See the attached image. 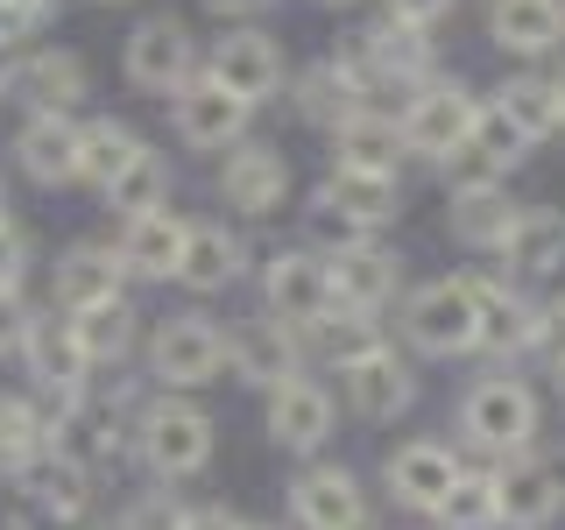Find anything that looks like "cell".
Here are the masks:
<instances>
[{"mask_svg": "<svg viewBox=\"0 0 565 530\" xmlns=\"http://www.w3.org/2000/svg\"><path fill=\"white\" fill-rule=\"evenodd\" d=\"M537 424H544V403L516 368H488L481 382H467L459 396V438H467L481 459H509V453H530L537 446Z\"/></svg>", "mask_w": 565, "mask_h": 530, "instance_id": "cell-1", "label": "cell"}, {"mask_svg": "<svg viewBox=\"0 0 565 530\" xmlns=\"http://www.w3.org/2000/svg\"><path fill=\"white\" fill-rule=\"evenodd\" d=\"M403 340L431 361H459L481 347V276H431L403 297Z\"/></svg>", "mask_w": 565, "mask_h": 530, "instance_id": "cell-2", "label": "cell"}, {"mask_svg": "<svg viewBox=\"0 0 565 530\" xmlns=\"http://www.w3.org/2000/svg\"><path fill=\"white\" fill-rule=\"evenodd\" d=\"M135 446H141V459H149L163 481H191V474L212 467V417L199 411V403L163 396V403H149V411H141Z\"/></svg>", "mask_w": 565, "mask_h": 530, "instance_id": "cell-3", "label": "cell"}, {"mask_svg": "<svg viewBox=\"0 0 565 530\" xmlns=\"http://www.w3.org/2000/svg\"><path fill=\"white\" fill-rule=\"evenodd\" d=\"M494 488H502V530H552L565 517V453H509L494 459Z\"/></svg>", "mask_w": 565, "mask_h": 530, "instance_id": "cell-4", "label": "cell"}, {"mask_svg": "<svg viewBox=\"0 0 565 530\" xmlns=\"http://www.w3.org/2000/svg\"><path fill=\"white\" fill-rule=\"evenodd\" d=\"M340 396H347V411L361 424H388V417H403L417 403V375H411V361H403L396 347L367 340V347L340 353Z\"/></svg>", "mask_w": 565, "mask_h": 530, "instance_id": "cell-5", "label": "cell"}, {"mask_svg": "<svg viewBox=\"0 0 565 530\" xmlns=\"http://www.w3.org/2000/svg\"><path fill=\"white\" fill-rule=\"evenodd\" d=\"M473 120H481V99L459 78H424L403 99V141H411V156H431V163L473 135Z\"/></svg>", "mask_w": 565, "mask_h": 530, "instance_id": "cell-6", "label": "cell"}, {"mask_svg": "<svg viewBox=\"0 0 565 530\" xmlns=\"http://www.w3.org/2000/svg\"><path fill=\"white\" fill-rule=\"evenodd\" d=\"M247 114H255V99H241L234 85H220L212 71H191L170 93V128H177L184 149H234L247 135Z\"/></svg>", "mask_w": 565, "mask_h": 530, "instance_id": "cell-7", "label": "cell"}, {"mask_svg": "<svg viewBox=\"0 0 565 530\" xmlns=\"http://www.w3.org/2000/svg\"><path fill=\"white\" fill-rule=\"evenodd\" d=\"M226 368V332L205 311H177L149 332V375L170 389H199Z\"/></svg>", "mask_w": 565, "mask_h": 530, "instance_id": "cell-8", "label": "cell"}, {"mask_svg": "<svg viewBox=\"0 0 565 530\" xmlns=\"http://www.w3.org/2000/svg\"><path fill=\"white\" fill-rule=\"evenodd\" d=\"M459 474H467V459H459L446 438H411V446L388 453L382 488L396 495V509H411V517H438V502L452 495Z\"/></svg>", "mask_w": 565, "mask_h": 530, "instance_id": "cell-9", "label": "cell"}, {"mask_svg": "<svg viewBox=\"0 0 565 530\" xmlns=\"http://www.w3.org/2000/svg\"><path fill=\"white\" fill-rule=\"evenodd\" d=\"M262 297H269V311L282 318V326H297V332L326 326V318L340 311V297H332V262L305 255V247L269 262V276H262Z\"/></svg>", "mask_w": 565, "mask_h": 530, "instance_id": "cell-10", "label": "cell"}, {"mask_svg": "<svg viewBox=\"0 0 565 530\" xmlns=\"http://www.w3.org/2000/svg\"><path fill=\"white\" fill-rule=\"evenodd\" d=\"M220 199L234 212H247V220H269L290 199V156L276 141H234L220 163Z\"/></svg>", "mask_w": 565, "mask_h": 530, "instance_id": "cell-11", "label": "cell"}, {"mask_svg": "<svg viewBox=\"0 0 565 530\" xmlns=\"http://www.w3.org/2000/svg\"><path fill=\"white\" fill-rule=\"evenodd\" d=\"M481 29L502 57H523V64H544L565 50V0H488L481 8Z\"/></svg>", "mask_w": 565, "mask_h": 530, "instance_id": "cell-12", "label": "cell"}, {"mask_svg": "<svg viewBox=\"0 0 565 530\" xmlns=\"http://www.w3.org/2000/svg\"><path fill=\"white\" fill-rule=\"evenodd\" d=\"M120 64H128V78L141 93H177V85L199 71V43H191V29L177 22V14H149V22L128 35Z\"/></svg>", "mask_w": 565, "mask_h": 530, "instance_id": "cell-13", "label": "cell"}, {"mask_svg": "<svg viewBox=\"0 0 565 530\" xmlns=\"http://www.w3.org/2000/svg\"><path fill=\"white\" fill-rule=\"evenodd\" d=\"M494 262H502V276L523 283V290L552 283L565 269V212L558 205H523L516 226H509V241L494 247Z\"/></svg>", "mask_w": 565, "mask_h": 530, "instance_id": "cell-14", "label": "cell"}, {"mask_svg": "<svg viewBox=\"0 0 565 530\" xmlns=\"http://www.w3.org/2000/svg\"><path fill=\"white\" fill-rule=\"evenodd\" d=\"M226 368H234V382L247 389H276L297 375V326H282V318H241V326H226Z\"/></svg>", "mask_w": 565, "mask_h": 530, "instance_id": "cell-15", "label": "cell"}, {"mask_svg": "<svg viewBox=\"0 0 565 530\" xmlns=\"http://www.w3.org/2000/svg\"><path fill=\"white\" fill-rule=\"evenodd\" d=\"M205 71L220 85H234L241 99L262 106L269 93H282V71H290V64H282V43H276L269 29H226L220 43H212V64Z\"/></svg>", "mask_w": 565, "mask_h": 530, "instance_id": "cell-16", "label": "cell"}, {"mask_svg": "<svg viewBox=\"0 0 565 530\" xmlns=\"http://www.w3.org/2000/svg\"><path fill=\"white\" fill-rule=\"evenodd\" d=\"M297 530H367V495L347 467H311L290 481Z\"/></svg>", "mask_w": 565, "mask_h": 530, "instance_id": "cell-17", "label": "cell"}, {"mask_svg": "<svg viewBox=\"0 0 565 530\" xmlns=\"http://www.w3.org/2000/svg\"><path fill=\"white\" fill-rule=\"evenodd\" d=\"M184 234H191V226L177 220L170 205H149V212H128L114 255H120V269L141 276V283H170L177 262H184Z\"/></svg>", "mask_w": 565, "mask_h": 530, "instance_id": "cell-18", "label": "cell"}, {"mask_svg": "<svg viewBox=\"0 0 565 530\" xmlns=\"http://www.w3.org/2000/svg\"><path fill=\"white\" fill-rule=\"evenodd\" d=\"M488 361H523V353H537V297L523 290V283H488L481 276V347Z\"/></svg>", "mask_w": 565, "mask_h": 530, "instance_id": "cell-19", "label": "cell"}, {"mask_svg": "<svg viewBox=\"0 0 565 530\" xmlns=\"http://www.w3.org/2000/svg\"><path fill=\"white\" fill-rule=\"evenodd\" d=\"M269 438L282 453H318L332 438V389L311 375H290L269 389Z\"/></svg>", "mask_w": 565, "mask_h": 530, "instance_id": "cell-20", "label": "cell"}, {"mask_svg": "<svg viewBox=\"0 0 565 530\" xmlns=\"http://www.w3.org/2000/svg\"><path fill=\"white\" fill-rule=\"evenodd\" d=\"M396 290H403V255L396 247L361 241V247H347V255H332V297H340V311L375 318L382 305H396Z\"/></svg>", "mask_w": 565, "mask_h": 530, "instance_id": "cell-21", "label": "cell"}, {"mask_svg": "<svg viewBox=\"0 0 565 530\" xmlns=\"http://www.w3.org/2000/svg\"><path fill=\"white\" fill-rule=\"evenodd\" d=\"M22 361H29V375L43 382V389H64V396H78L85 389V368H93V353H85L78 340V326H71V311H43V318H29V332H22Z\"/></svg>", "mask_w": 565, "mask_h": 530, "instance_id": "cell-22", "label": "cell"}, {"mask_svg": "<svg viewBox=\"0 0 565 530\" xmlns=\"http://www.w3.org/2000/svg\"><path fill=\"white\" fill-rule=\"evenodd\" d=\"M332 156L353 170H396L403 156H411V141H403V120L382 114V106H347L340 120H332Z\"/></svg>", "mask_w": 565, "mask_h": 530, "instance_id": "cell-23", "label": "cell"}, {"mask_svg": "<svg viewBox=\"0 0 565 530\" xmlns=\"http://www.w3.org/2000/svg\"><path fill=\"white\" fill-rule=\"evenodd\" d=\"M78 120L71 114H29L22 135H14V156L35 184H78Z\"/></svg>", "mask_w": 565, "mask_h": 530, "instance_id": "cell-24", "label": "cell"}, {"mask_svg": "<svg viewBox=\"0 0 565 530\" xmlns=\"http://www.w3.org/2000/svg\"><path fill=\"white\" fill-rule=\"evenodd\" d=\"M494 106H502L530 141L565 135V85H558V71H516V78H502L494 85Z\"/></svg>", "mask_w": 565, "mask_h": 530, "instance_id": "cell-25", "label": "cell"}, {"mask_svg": "<svg viewBox=\"0 0 565 530\" xmlns=\"http://www.w3.org/2000/svg\"><path fill=\"white\" fill-rule=\"evenodd\" d=\"M516 199H509V184H488V191H452V241L467 247V255H494V247L509 241V226H516Z\"/></svg>", "mask_w": 565, "mask_h": 530, "instance_id": "cell-26", "label": "cell"}, {"mask_svg": "<svg viewBox=\"0 0 565 530\" xmlns=\"http://www.w3.org/2000/svg\"><path fill=\"white\" fill-rule=\"evenodd\" d=\"M85 57L78 50H35V57L14 71V93H22L35 114H71V106L85 99Z\"/></svg>", "mask_w": 565, "mask_h": 530, "instance_id": "cell-27", "label": "cell"}, {"mask_svg": "<svg viewBox=\"0 0 565 530\" xmlns=\"http://www.w3.org/2000/svg\"><path fill=\"white\" fill-rule=\"evenodd\" d=\"M50 446L64 459H78L85 474H99V467L120 459V424H114V411H99V403H71V411L50 424Z\"/></svg>", "mask_w": 565, "mask_h": 530, "instance_id": "cell-28", "label": "cell"}, {"mask_svg": "<svg viewBox=\"0 0 565 530\" xmlns=\"http://www.w3.org/2000/svg\"><path fill=\"white\" fill-rule=\"evenodd\" d=\"M241 269H247V247H241V234H226L220 220H205V226H191V234H184L177 283H191V290H226Z\"/></svg>", "mask_w": 565, "mask_h": 530, "instance_id": "cell-29", "label": "cell"}, {"mask_svg": "<svg viewBox=\"0 0 565 530\" xmlns=\"http://www.w3.org/2000/svg\"><path fill=\"white\" fill-rule=\"evenodd\" d=\"M326 199L347 205L361 226H382V220H396L403 191H396V170H353V163H340L326 177Z\"/></svg>", "mask_w": 565, "mask_h": 530, "instance_id": "cell-30", "label": "cell"}, {"mask_svg": "<svg viewBox=\"0 0 565 530\" xmlns=\"http://www.w3.org/2000/svg\"><path fill=\"white\" fill-rule=\"evenodd\" d=\"M120 255L114 247H71V255L57 262V305L64 311H78V305H99V297H114L120 290Z\"/></svg>", "mask_w": 565, "mask_h": 530, "instance_id": "cell-31", "label": "cell"}, {"mask_svg": "<svg viewBox=\"0 0 565 530\" xmlns=\"http://www.w3.org/2000/svg\"><path fill=\"white\" fill-rule=\"evenodd\" d=\"M438 530H502V488H494V467L459 474L452 495L438 502Z\"/></svg>", "mask_w": 565, "mask_h": 530, "instance_id": "cell-32", "label": "cell"}, {"mask_svg": "<svg viewBox=\"0 0 565 530\" xmlns=\"http://www.w3.org/2000/svg\"><path fill=\"white\" fill-rule=\"evenodd\" d=\"M71 326H78V340H85L93 361H120V353L135 347V326H141V318H135L128 297L114 290V297H99V305H78V311H71Z\"/></svg>", "mask_w": 565, "mask_h": 530, "instance_id": "cell-33", "label": "cell"}, {"mask_svg": "<svg viewBox=\"0 0 565 530\" xmlns=\"http://www.w3.org/2000/svg\"><path fill=\"white\" fill-rule=\"evenodd\" d=\"M106 205L114 212H149V205H170V163L141 141L128 163L114 170V184H106Z\"/></svg>", "mask_w": 565, "mask_h": 530, "instance_id": "cell-34", "label": "cell"}, {"mask_svg": "<svg viewBox=\"0 0 565 530\" xmlns=\"http://www.w3.org/2000/svg\"><path fill=\"white\" fill-rule=\"evenodd\" d=\"M141 149V135L128 128V120H85L78 135V184H114V170L128 163V156Z\"/></svg>", "mask_w": 565, "mask_h": 530, "instance_id": "cell-35", "label": "cell"}, {"mask_svg": "<svg viewBox=\"0 0 565 530\" xmlns=\"http://www.w3.org/2000/svg\"><path fill=\"white\" fill-rule=\"evenodd\" d=\"M50 446V424L29 396H0V474H22Z\"/></svg>", "mask_w": 565, "mask_h": 530, "instance_id": "cell-36", "label": "cell"}, {"mask_svg": "<svg viewBox=\"0 0 565 530\" xmlns=\"http://www.w3.org/2000/svg\"><path fill=\"white\" fill-rule=\"evenodd\" d=\"M438 170H446V191H488V184H509V163L488 149L481 135H467L452 156H438Z\"/></svg>", "mask_w": 565, "mask_h": 530, "instance_id": "cell-37", "label": "cell"}, {"mask_svg": "<svg viewBox=\"0 0 565 530\" xmlns=\"http://www.w3.org/2000/svg\"><path fill=\"white\" fill-rule=\"evenodd\" d=\"M305 234H311V247H326V255H347V247H361V241H367V226L353 220L347 205H332L326 191H318V205L305 212Z\"/></svg>", "mask_w": 565, "mask_h": 530, "instance_id": "cell-38", "label": "cell"}, {"mask_svg": "<svg viewBox=\"0 0 565 530\" xmlns=\"http://www.w3.org/2000/svg\"><path fill=\"white\" fill-rule=\"evenodd\" d=\"M473 135H481L488 149H494V156L509 163V170H523V156L537 149V141H530V135H523V128H516V120H509V114H502L494 99H481V120H473Z\"/></svg>", "mask_w": 565, "mask_h": 530, "instance_id": "cell-39", "label": "cell"}, {"mask_svg": "<svg viewBox=\"0 0 565 530\" xmlns=\"http://www.w3.org/2000/svg\"><path fill=\"white\" fill-rule=\"evenodd\" d=\"M184 523V509L170 502V495H135L128 509H120V530H177Z\"/></svg>", "mask_w": 565, "mask_h": 530, "instance_id": "cell-40", "label": "cell"}, {"mask_svg": "<svg viewBox=\"0 0 565 530\" xmlns=\"http://www.w3.org/2000/svg\"><path fill=\"white\" fill-rule=\"evenodd\" d=\"M537 353L565 368V297H537Z\"/></svg>", "mask_w": 565, "mask_h": 530, "instance_id": "cell-41", "label": "cell"}, {"mask_svg": "<svg viewBox=\"0 0 565 530\" xmlns=\"http://www.w3.org/2000/svg\"><path fill=\"white\" fill-rule=\"evenodd\" d=\"M22 269H29V241L14 226H0V290H22Z\"/></svg>", "mask_w": 565, "mask_h": 530, "instance_id": "cell-42", "label": "cell"}, {"mask_svg": "<svg viewBox=\"0 0 565 530\" xmlns=\"http://www.w3.org/2000/svg\"><path fill=\"white\" fill-rule=\"evenodd\" d=\"M452 8L459 0H388V14H403V22H417V29H438Z\"/></svg>", "mask_w": 565, "mask_h": 530, "instance_id": "cell-43", "label": "cell"}, {"mask_svg": "<svg viewBox=\"0 0 565 530\" xmlns=\"http://www.w3.org/2000/svg\"><path fill=\"white\" fill-rule=\"evenodd\" d=\"M22 332H29V311L14 305V290H0V353H22Z\"/></svg>", "mask_w": 565, "mask_h": 530, "instance_id": "cell-44", "label": "cell"}, {"mask_svg": "<svg viewBox=\"0 0 565 530\" xmlns=\"http://www.w3.org/2000/svg\"><path fill=\"white\" fill-rule=\"evenodd\" d=\"M177 530H247V523L226 502H205V509H184V523H177Z\"/></svg>", "mask_w": 565, "mask_h": 530, "instance_id": "cell-45", "label": "cell"}, {"mask_svg": "<svg viewBox=\"0 0 565 530\" xmlns=\"http://www.w3.org/2000/svg\"><path fill=\"white\" fill-rule=\"evenodd\" d=\"M212 14H226V22H247V14H269L276 0H205Z\"/></svg>", "mask_w": 565, "mask_h": 530, "instance_id": "cell-46", "label": "cell"}, {"mask_svg": "<svg viewBox=\"0 0 565 530\" xmlns=\"http://www.w3.org/2000/svg\"><path fill=\"white\" fill-rule=\"evenodd\" d=\"M311 8H340L347 14V8H361V0H311Z\"/></svg>", "mask_w": 565, "mask_h": 530, "instance_id": "cell-47", "label": "cell"}, {"mask_svg": "<svg viewBox=\"0 0 565 530\" xmlns=\"http://www.w3.org/2000/svg\"><path fill=\"white\" fill-rule=\"evenodd\" d=\"M552 375H558V403H565V368H552Z\"/></svg>", "mask_w": 565, "mask_h": 530, "instance_id": "cell-48", "label": "cell"}, {"mask_svg": "<svg viewBox=\"0 0 565 530\" xmlns=\"http://www.w3.org/2000/svg\"><path fill=\"white\" fill-rule=\"evenodd\" d=\"M0 226H8V191H0Z\"/></svg>", "mask_w": 565, "mask_h": 530, "instance_id": "cell-49", "label": "cell"}, {"mask_svg": "<svg viewBox=\"0 0 565 530\" xmlns=\"http://www.w3.org/2000/svg\"><path fill=\"white\" fill-rule=\"evenodd\" d=\"M99 8H128V0H99Z\"/></svg>", "mask_w": 565, "mask_h": 530, "instance_id": "cell-50", "label": "cell"}, {"mask_svg": "<svg viewBox=\"0 0 565 530\" xmlns=\"http://www.w3.org/2000/svg\"><path fill=\"white\" fill-rule=\"evenodd\" d=\"M558 85H565V71H558Z\"/></svg>", "mask_w": 565, "mask_h": 530, "instance_id": "cell-51", "label": "cell"}]
</instances>
